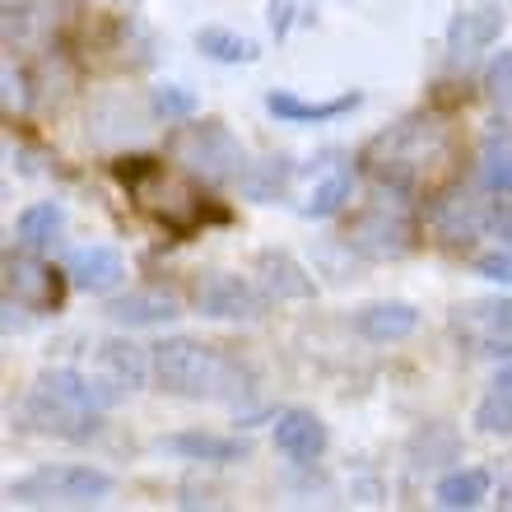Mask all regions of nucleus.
<instances>
[{
  "instance_id": "obj_1",
  "label": "nucleus",
  "mask_w": 512,
  "mask_h": 512,
  "mask_svg": "<svg viewBox=\"0 0 512 512\" xmlns=\"http://www.w3.org/2000/svg\"><path fill=\"white\" fill-rule=\"evenodd\" d=\"M447 159H452V140L438 122L429 117H415V122H401L382 131L373 145H368V168L396 191H419L429 187L433 173H443Z\"/></svg>"
},
{
  "instance_id": "obj_2",
  "label": "nucleus",
  "mask_w": 512,
  "mask_h": 512,
  "mask_svg": "<svg viewBox=\"0 0 512 512\" xmlns=\"http://www.w3.org/2000/svg\"><path fill=\"white\" fill-rule=\"evenodd\" d=\"M117 401V387L108 378H80L70 368H56V373H42L28 391V415L38 419L47 433H61V438H89L98 429V405Z\"/></svg>"
},
{
  "instance_id": "obj_3",
  "label": "nucleus",
  "mask_w": 512,
  "mask_h": 512,
  "mask_svg": "<svg viewBox=\"0 0 512 512\" xmlns=\"http://www.w3.org/2000/svg\"><path fill=\"white\" fill-rule=\"evenodd\" d=\"M122 182L131 187L135 205L159 219L163 229L191 233L201 224V196L191 187V177L163 168L159 159H131V168H122Z\"/></svg>"
},
{
  "instance_id": "obj_4",
  "label": "nucleus",
  "mask_w": 512,
  "mask_h": 512,
  "mask_svg": "<svg viewBox=\"0 0 512 512\" xmlns=\"http://www.w3.org/2000/svg\"><path fill=\"white\" fill-rule=\"evenodd\" d=\"M154 378H159L163 391H173V396H191V401H201V396H219L224 382H229V359L201 340H163L154 345Z\"/></svg>"
},
{
  "instance_id": "obj_5",
  "label": "nucleus",
  "mask_w": 512,
  "mask_h": 512,
  "mask_svg": "<svg viewBox=\"0 0 512 512\" xmlns=\"http://www.w3.org/2000/svg\"><path fill=\"white\" fill-rule=\"evenodd\" d=\"M112 494V480L94 466H42L5 485V499L24 508H84Z\"/></svg>"
},
{
  "instance_id": "obj_6",
  "label": "nucleus",
  "mask_w": 512,
  "mask_h": 512,
  "mask_svg": "<svg viewBox=\"0 0 512 512\" xmlns=\"http://www.w3.org/2000/svg\"><path fill=\"white\" fill-rule=\"evenodd\" d=\"M173 154H177V163H187L191 173L205 177V182H229V177H238L247 168L243 145L233 140L229 126H219V122H201V126L177 131Z\"/></svg>"
},
{
  "instance_id": "obj_7",
  "label": "nucleus",
  "mask_w": 512,
  "mask_h": 512,
  "mask_svg": "<svg viewBox=\"0 0 512 512\" xmlns=\"http://www.w3.org/2000/svg\"><path fill=\"white\" fill-rule=\"evenodd\" d=\"M196 308L205 317H219V322H252L261 317L266 298L256 294L243 275H229V270H210L196 280Z\"/></svg>"
},
{
  "instance_id": "obj_8",
  "label": "nucleus",
  "mask_w": 512,
  "mask_h": 512,
  "mask_svg": "<svg viewBox=\"0 0 512 512\" xmlns=\"http://www.w3.org/2000/svg\"><path fill=\"white\" fill-rule=\"evenodd\" d=\"M429 224L443 243H466V238H475V233H485V229L499 224V205L480 201V196H471V191H457V196H447V201L433 205Z\"/></svg>"
},
{
  "instance_id": "obj_9",
  "label": "nucleus",
  "mask_w": 512,
  "mask_h": 512,
  "mask_svg": "<svg viewBox=\"0 0 512 512\" xmlns=\"http://www.w3.org/2000/svg\"><path fill=\"white\" fill-rule=\"evenodd\" d=\"M5 289H10L14 303L24 308H52L56 303V270L47 261L33 256V247L5 261Z\"/></svg>"
},
{
  "instance_id": "obj_10",
  "label": "nucleus",
  "mask_w": 512,
  "mask_h": 512,
  "mask_svg": "<svg viewBox=\"0 0 512 512\" xmlns=\"http://www.w3.org/2000/svg\"><path fill=\"white\" fill-rule=\"evenodd\" d=\"M457 331L471 336V345H480L485 354H512V298L499 303H475L457 317Z\"/></svg>"
},
{
  "instance_id": "obj_11",
  "label": "nucleus",
  "mask_w": 512,
  "mask_h": 512,
  "mask_svg": "<svg viewBox=\"0 0 512 512\" xmlns=\"http://www.w3.org/2000/svg\"><path fill=\"white\" fill-rule=\"evenodd\" d=\"M350 243L359 247V252L378 256V261H387V256H401L405 247H410V224H405L396 210H368L359 224L350 229Z\"/></svg>"
},
{
  "instance_id": "obj_12",
  "label": "nucleus",
  "mask_w": 512,
  "mask_h": 512,
  "mask_svg": "<svg viewBox=\"0 0 512 512\" xmlns=\"http://www.w3.org/2000/svg\"><path fill=\"white\" fill-rule=\"evenodd\" d=\"M126 280V261L117 247H80L70 256V284L80 294H112Z\"/></svg>"
},
{
  "instance_id": "obj_13",
  "label": "nucleus",
  "mask_w": 512,
  "mask_h": 512,
  "mask_svg": "<svg viewBox=\"0 0 512 512\" xmlns=\"http://www.w3.org/2000/svg\"><path fill=\"white\" fill-rule=\"evenodd\" d=\"M503 33V14L494 10V5H466V10L452 14V24H447V47H452V56H475L480 47H489V42Z\"/></svg>"
},
{
  "instance_id": "obj_14",
  "label": "nucleus",
  "mask_w": 512,
  "mask_h": 512,
  "mask_svg": "<svg viewBox=\"0 0 512 512\" xmlns=\"http://www.w3.org/2000/svg\"><path fill=\"white\" fill-rule=\"evenodd\" d=\"M275 447L289 461H312L326 452V424L312 410H284L275 419Z\"/></svg>"
},
{
  "instance_id": "obj_15",
  "label": "nucleus",
  "mask_w": 512,
  "mask_h": 512,
  "mask_svg": "<svg viewBox=\"0 0 512 512\" xmlns=\"http://www.w3.org/2000/svg\"><path fill=\"white\" fill-rule=\"evenodd\" d=\"M159 452L168 457H182V461H243L247 457V443L238 438H224V433H173V438H159Z\"/></svg>"
},
{
  "instance_id": "obj_16",
  "label": "nucleus",
  "mask_w": 512,
  "mask_h": 512,
  "mask_svg": "<svg viewBox=\"0 0 512 512\" xmlns=\"http://www.w3.org/2000/svg\"><path fill=\"white\" fill-rule=\"evenodd\" d=\"M359 103H364V94H340V98H331V103H303V98L289 94V89L266 94V112L280 117V122H336V117L354 112Z\"/></svg>"
},
{
  "instance_id": "obj_17",
  "label": "nucleus",
  "mask_w": 512,
  "mask_h": 512,
  "mask_svg": "<svg viewBox=\"0 0 512 512\" xmlns=\"http://www.w3.org/2000/svg\"><path fill=\"white\" fill-rule=\"evenodd\" d=\"M108 317L122 326H163L177 317V298L163 289H131V294L112 298Z\"/></svg>"
},
{
  "instance_id": "obj_18",
  "label": "nucleus",
  "mask_w": 512,
  "mask_h": 512,
  "mask_svg": "<svg viewBox=\"0 0 512 512\" xmlns=\"http://www.w3.org/2000/svg\"><path fill=\"white\" fill-rule=\"evenodd\" d=\"M415 326H419V312L410 308V303H368V308H359V317H354V331L364 340H378V345L405 340Z\"/></svg>"
},
{
  "instance_id": "obj_19",
  "label": "nucleus",
  "mask_w": 512,
  "mask_h": 512,
  "mask_svg": "<svg viewBox=\"0 0 512 512\" xmlns=\"http://www.w3.org/2000/svg\"><path fill=\"white\" fill-rule=\"evenodd\" d=\"M98 368H103V378L117 391H140L149 382V359L131 340H108V345L98 350Z\"/></svg>"
},
{
  "instance_id": "obj_20",
  "label": "nucleus",
  "mask_w": 512,
  "mask_h": 512,
  "mask_svg": "<svg viewBox=\"0 0 512 512\" xmlns=\"http://www.w3.org/2000/svg\"><path fill=\"white\" fill-rule=\"evenodd\" d=\"M256 270H261V284L270 298H312V275L289 252H261Z\"/></svg>"
},
{
  "instance_id": "obj_21",
  "label": "nucleus",
  "mask_w": 512,
  "mask_h": 512,
  "mask_svg": "<svg viewBox=\"0 0 512 512\" xmlns=\"http://www.w3.org/2000/svg\"><path fill=\"white\" fill-rule=\"evenodd\" d=\"M61 229H66V210L56 201H33L19 210V219H14V233H19V243L33 247V252H42V247H52L56 238H61Z\"/></svg>"
},
{
  "instance_id": "obj_22",
  "label": "nucleus",
  "mask_w": 512,
  "mask_h": 512,
  "mask_svg": "<svg viewBox=\"0 0 512 512\" xmlns=\"http://www.w3.org/2000/svg\"><path fill=\"white\" fill-rule=\"evenodd\" d=\"M438 508L457 512V508H480V503L489 499V471H480V466H466V471H452L438 480Z\"/></svg>"
},
{
  "instance_id": "obj_23",
  "label": "nucleus",
  "mask_w": 512,
  "mask_h": 512,
  "mask_svg": "<svg viewBox=\"0 0 512 512\" xmlns=\"http://www.w3.org/2000/svg\"><path fill=\"white\" fill-rule=\"evenodd\" d=\"M480 182L494 196H512V131H489L480 145Z\"/></svg>"
},
{
  "instance_id": "obj_24",
  "label": "nucleus",
  "mask_w": 512,
  "mask_h": 512,
  "mask_svg": "<svg viewBox=\"0 0 512 512\" xmlns=\"http://www.w3.org/2000/svg\"><path fill=\"white\" fill-rule=\"evenodd\" d=\"M350 191H354V177H350V168H331V173L312 187V196H308V205H303V215L308 219H331V215H340L345 210V201H350Z\"/></svg>"
},
{
  "instance_id": "obj_25",
  "label": "nucleus",
  "mask_w": 512,
  "mask_h": 512,
  "mask_svg": "<svg viewBox=\"0 0 512 512\" xmlns=\"http://www.w3.org/2000/svg\"><path fill=\"white\" fill-rule=\"evenodd\" d=\"M196 47H201L210 61H224V66H238V61H256V42L238 38V33H229V28H201L196 33Z\"/></svg>"
},
{
  "instance_id": "obj_26",
  "label": "nucleus",
  "mask_w": 512,
  "mask_h": 512,
  "mask_svg": "<svg viewBox=\"0 0 512 512\" xmlns=\"http://www.w3.org/2000/svg\"><path fill=\"white\" fill-rule=\"evenodd\" d=\"M475 424L485 433H512V387H494L475 405Z\"/></svg>"
},
{
  "instance_id": "obj_27",
  "label": "nucleus",
  "mask_w": 512,
  "mask_h": 512,
  "mask_svg": "<svg viewBox=\"0 0 512 512\" xmlns=\"http://www.w3.org/2000/svg\"><path fill=\"white\" fill-rule=\"evenodd\" d=\"M154 112H159L163 122H187V117H196V94L191 89H182V84H163V89H154Z\"/></svg>"
},
{
  "instance_id": "obj_28",
  "label": "nucleus",
  "mask_w": 512,
  "mask_h": 512,
  "mask_svg": "<svg viewBox=\"0 0 512 512\" xmlns=\"http://www.w3.org/2000/svg\"><path fill=\"white\" fill-rule=\"evenodd\" d=\"M475 270H480L485 280H494V284H512V238L508 243H499L494 252L475 256Z\"/></svg>"
},
{
  "instance_id": "obj_29",
  "label": "nucleus",
  "mask_w": 512,
  "mask_h": 512,
  "mask_svg": "<svg viewBox=\"0 0 512 512\" xmlns=\"http://www.w3.org/2000/svg\"><path fill=\"white\" fill-rule=\"evenodd\" d=\"M489 94L499 108H512V56L503 52L494 66H489Z\"/></svg>"
},
{
  "instance_id": "obj_30",
  "label": "nucleus",
  "mask_w": 512,
  "mask_h": 512,
  "mask_svg": "<svg viewBox=\"0 0 512 512\" xmlns=\"http://www.w3.org/2000/svg\"><path fill=\"white\" fill-rule=\"evenodd\" d=\"M499 508H508V512H512V475L503 480V489H499Z\"/></svg>"
}]
</instances>
